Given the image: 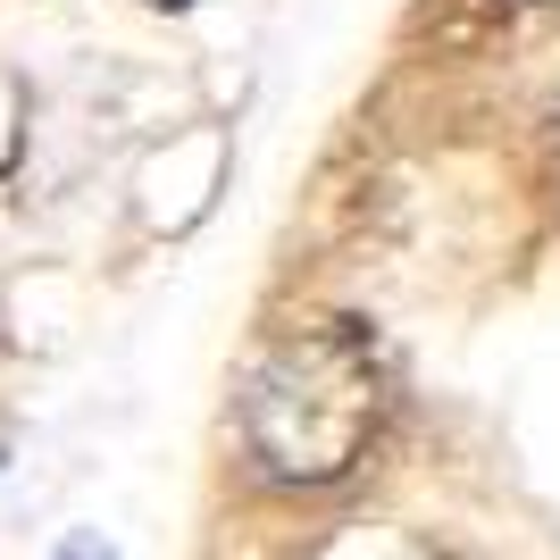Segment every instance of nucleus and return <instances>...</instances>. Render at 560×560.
<instances>
[{"instance_id":"1","label":"nucleus","mask_w":560,"mask_h":560,"mask_svg":"<svg viewBox=\"0 0 560 560\" xmlns=\"http://www.w3.org/2000/svg\"><path fill=\"white\" fill-rule=\"evenodd\" d=\"M385 376L351 318L293 327L243 385V444L277 486H335L376 435Z\"/></svg>"},{"instance_id":"2","label":"nucleus","mask_w":560,"mask_h":560,"mask_svg":"<svg viewBox=\"0 0 560 560\" xmlns=\"http://www.w3.org/2000/svg\"><path fill=\"white\" fill-rule=\"evenodd\" d=\"M50 560H117V544L93 536V527H68V536L50 544Z\"/></svg>"},{"instance_id":"3","label":"nucleus","mask_w":560,"mask_h":560,"mask_svg":"<svg viewBox=\"0 0 560 560\" xmlns=\"http://www.w3.org/2000/svg\"><path fill=\"white\" fill-rule=\"evenodd\" d=\"M151 9H185V0H151Z\"/></svg>"}]
</instances>
